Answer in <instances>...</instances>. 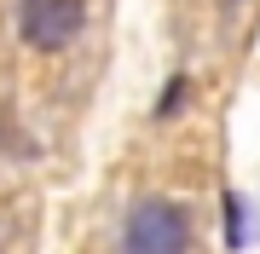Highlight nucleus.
I'll use <instances>...</instances> for the list:
<instances>
[{
  "mask_svg": "<svg viewBox=\"0 0 260 254\" xmlns=\"http://www.w3.org/2000/svg\"><path fill=\"white\" fill-rule=\"evenodd\" d=\"M18 23H23V41H35L41 52H58L75 29H81V6H75V0H23Z\"/></svg>",
  "mask_w": 260,
  "mask_h": 254,
  "instance_id": "1",
  "label": "nucleus"
},
{
  "mask_svg": "<svg viewBox=\"0 0 260 254\" xmlns=\"http://www.w3.org/2000/svg\"><path fill=\"white\" fill-rule=\"evenodd\" d=\"M185 220H179L174 202H145L127 226V248L133 254H162V248H185Z\"/></svg>",
  "mask_w": 260,
  "mask_h": 254,
  "instance_id": "2",
  "label": "nucleus"
}]
</instances>
